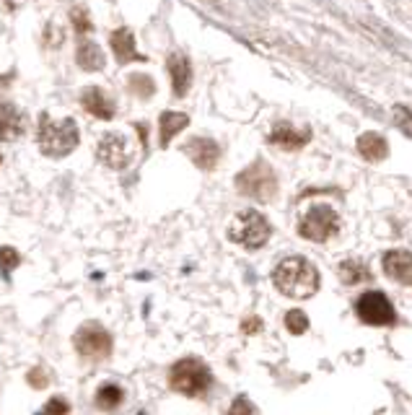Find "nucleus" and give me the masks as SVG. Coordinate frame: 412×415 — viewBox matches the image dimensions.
Here are the masks:
<instances>
[{"label": "nucleus", "instance_id": "obj_19", "mask_svg": "<svg viewBox=\"0 0 412 415\" xmlns=\"http://www.w3.org/2000/svg\"><path fill=\"white\" fill-rule=\"evenodd\" d=\"M159 122H161V145H169L176 133H182L190 125V117L182 112H164Z\"/></svg>", "mask_w": 412, "mask_h": 415}, {"label": "nucleus", "instance_id": "obj_20", "mask_svg": "<svg viewBox=\"0 0 412 415\" xmlns=\"http://www.w3.org/2000/svg\"><path fill=\"white\" fill-rule=\"evenodd\" d=\"M122 397H125V392H122V387H117V384H102V387L96 390V405L102 407V410H114V407H119Z\"/></svg>", "mask_w": 412, "mask_h": 415}, {"label": "nucleus", "instance_id": "obj_3", "mask_svg": "<svg viewBox=\"0 0 412 415\" xmlns=\"http://www.w3.org/2000/svg\"><path fill=\"white\" fill-rule=\"evenodd\" d=\"M269 234H272L269 221L262 216L260 210H252V207H249V210H241L229 226L231 241H236V244H241V247H246V249L265 247L269 239Z\"/></svg>", "mask_w": 412, "mask_h": 415}, {"label": "nucleus", "instance_id": "obj_7", "mask_svg": "<svg viewBox=\"0 0 412 415\" xmlns=\"http://www.w3.org/2000/svg\"><path fill=\"white\" fill-rule=\"evenodd\" d=\"M358 317L365 322V325H373V327H384V325H394L396 314L394 306L381 291H368L356 301Z\"/></svg>", "mask_w": 412, "mask_h": 415}, {"label": "nucleus", "instance_id": "obj_27", "mask_svg": "<svg viewBox=\"0 0 412 415\" xmlns=\"http://www.w3.org/2000/svg\"><path fill=\"white\" fill-rule=\"evenodd\" d=\"M229 415H254V405L246 397H236L231 405Z\"/></svg>", "mask_w": 412, "mask_h": 415}, {"label": "nucleus", "instance_id": "obj_30", "mask_svg": "<svg viewBox=\"0 0 412 415\" xmlns=\"http://www.w3.org/2000/svg\"><path fill=\"white\" fill-rule=\"evenodd\" d=\"M0 161H3V156H0Z\"/></svg>", "mask_w": 412, "mask_h": 415}, {"label": "nucleus", "instance_id": "obj_17", "mask_svg": "<svg viewBox=\"0 0 412 415\" xmlns=\"http://www.w3.org/2000/svg\"><path fill=\"white\" fill-rule=\"evenodd\" d=\"M358 153L365 156L368 161H381L387 159L389 145L379 133H363V136L358 138Z\"/></svg>", "mask_w": 412, "mask_h": 415}, {"label": "nucleus", "instance_id": "obj_4", "mask_svg": "<svg viewBox=\"0 0 412 415\" xmlns=\"http://www.w3.org/2000/svg\"><path fill=\"white\" fill-rule=\"evenodd\" d=\"M213 376H210V368L198 359H182L176 361L171 371H169V384L174 392H182V395H190V397H198L210 387Z\"/></svg>", "mask_w": 412, "mask_h": 415}, {"label": "nucleus", "instance_id": "obj_5", "mask_svg": "<svg viewBox=\"0 0 412 415\" xmlns=\"http://www.w3.org/2000/svg\"><path fill=\"white\" fill-rule=\"evenodd\" d=\"M236 190L246 198L254 200H269L278 192V176L269 169V164L265 161H254L252 167H246L241 174L236 176Z\"/></svg>", "mask_w": 412, "mask_h": 415}, {"label": "nucleus", "instance_id": "obj_2", "mask_svg": "<svg viewBox=\"0 0 412 415\" xmlns=\"http://www.w3.org/2000/svg\"><path fill=\"white\" fill-rule=\"evenodd\" d=\"M78 125L73 117H63V120H52L49 114L40 117L37 143L47 159H65L68 153L78 148Z\"/></svg>", "mask_w": 412, "mask_h": 415}, {"label": "nucleus", "instance_id": "obj_11", "mask_svg": "<svg viewBox=\"0 0 412 415\" xmlns=\"http://www.w3.org/2000/svg\"><path fill=\"white\" fill-rule=\"evenodd\" d=\"M26 133V114L16 104L0 102V140H18Z\"/></svg>", "mask_w": 412, "mask_h": 415}, {"label": "nucleus", "instance_id": "obj_26", "mask_svg": "<svg viewBox=\"0 0 412 415\" xmlns=\"http://www.w3.org/2000/svg\"><path fill=\"white\" fill-rule=\"evenodd\" d=\"M68 413H71V405H68L63 397H52L40 415H68Z\"/></svg>", "mask_w": 412, "mask_h": 415}, {"label": "nucleus", "instance_id": "obj_28", "mask_svg": "<svg viewBox=\"0 0 412 415\" xmlns=\"http://www.w3.org/2000/svg\"><path fill=\"white\" fill-rule=\"evenodd\" d=\"M26 379H29V384H32V387H37V390H42V387H47V384H49V376H47V371H44V368H32Z\"/></svg>", "mask_w": 412, "mask_h": 415}, {"label": "nucleus", "instance_id": "obj_14", "mask_svg": "<svg viewBox=\"0 0 412 415\" xmlns=\"http://www.w3.org/2000/svg\"><path fill=\"white\" fill-rule=\"evenodd\" d=\"M166 68H169V76H171V88H174V94L184 96L190 91V83H192L190 60H187L182 52H171L166 60Z\"/></svg>", "mask_w": 412, "mask_h": 415}, {"label": "nucleus", "instance_id": "obj_13", "mask_svg": "<svg viewBox=\"0 0 412 415\" xmlns=\"http://www.w3.org/2000/svg\"><path fill=\"white\" fill-rule=\"evenodd\" d=\"M184 153L192 159V164L198 169H213L218 156H221V148L215 140H207V138H192L190 143L184 145Z\"/></svg>", "mask_w": 412, "mask_h": 415}, {"label": "nucleus", "instance_id": "obj_12", "mask_svg": "<svg viewBox=\"0 0 412 415\" xmlns=\"http://www.w3.org/2000/svg\"><path fill=\"white\" fill-rule=\"evenodd\" d=\"M311 138V130L309 128H293L291 122H278L272 133H269V143L283 148V151H296V148H301V145L309 143Z\"/></svg>", "mask_w": 412, "mask_h": 415}, {"label": "nucleus", "instance_id": "obj_23", "mask_svg": "<svg viewBox=\"0 0 412 415\" xmlns=\"http://www.w3.org/2000/svg\"><path fill=\"white\" fill-rule=\"evenodd\" d=\"M286 327L288 332H293V335H303L306 330H309V320H306V314L301 309H291L286 314Z\"/></svg>", "mask_w": 412, "mask_h": 415}, {"label": "nucleus", "instance_id": "obj_6", "mask_svg": "<svg viewBox=\"0 0 412 415\" xmlns=\"http://www.w3.org/2000/svg\"><path fill=\"white\" fill-rule=\"evenodd\" d=\"M337 231H340V216L325 203L311 205L309 213L301 218V226H298V234L309 241H327Z\"/></svg>", "mask_w": 412, "mask_h": 415}, {"label": "nucleus", "instance_id": "obj_1", "mask_svg": "<svg viewBox=\"0 0 412 415\" xmlns=\"http://www.w3.org/2000/svg\"><path fill=\"white\" fill-rule=\"evenodd\" d=\"M272 283L280 294L291 296V299H309L317 294L319 288V272L317 267L303 260V257H288L275 267L272 272Z\"/></svg>", "mask_w": 412, "mask_h": 415}, {"label": "nucleus", "instance_id": "obj_8", "mask_svg": "<svg viewBox=\"0 0 412 415\" xmlns=\"http://www.w3.org/2000/svg\"><path fill=\"white\" fill-rule=\"evenodd\" d=\"M75 351L83 356V359L91 361H104L111 353V335L102 325L96 322H88L75 332Z\"/></svg>", "mask_w": 412, "mask_h": 415}, {"label": "nucleus", "instance_id": "obj_29", "mask_svg": "<svg viewBox=\"0 0 412 415\" xmlns=\"http://www.w3.org/2000/svg\"><path fill=\"white\" fill-rule=\"evenodd\" d=\"M244 330H246V332H254V330H260V322H257V320H254V322H246Z\"/></svg>", "mask_w": 412, "mask_h": 415}, {"label": "nucleus", "instance_id": "obj_10", "mask_svg": "<svg viewBox=\"0 0 412 415\" xmlns=\"http://www.w3.org/2000/svg\"><path fill=\"white\" fill-rule=\"evenodd\" d=\"M381 265H384V272L392 280L402 283V286H412V252H407V249H392V252L384 255Z\"/></svg>", "mask_w": 412, "mask_h": 415}, {"label": "nucleus", "instance_id": "obj_24", "mask_svg": "<svg viewBox=\"0 0 412 415\" xmlns=\"http://www.w3.org/2000/svg\"><path fill=\"white\" fill-rule=\"evenodd\" d=\"M71 24L73 29H75V34H80V37H86V34H91V18H88V11L86 8H73L71 11Z\"/></svg>", "mask_w": 412, "mask_h": 415}, {"label": "nucleus", "instance_id": "obj_9", "mask_svg": "<svg viewBox=\"0 0 412 415\" xmlns=\"http://www.w3.org/2000/svg\"><path fill=\"white\" fill-rule=\"evenodd\" d=\"M96 156H99V161H102L104 167L125 169L133 161V148H130V140L122 133H109V136H104L99 140Z\"/></svg>", "mask_w": 412, "mask_h": 415}, {"label": "nucleus", "instance_id": "obj_16", "mask_svg": "<svg viewBox=\"0 0 412 415\" xmlns=\"http://www.w3.org/2000/svg\"><path fill=\"white\" fill-rule=\"evenodd\" d=\"M111 52L117 57V63H130V60H140L143 63L145 57L135 49V34L130 29H117L111 34Z\"/></svg>", "mask_w": 412, "mask_h": 415}, {"label": "nucleus", "instance_id": "obj_25", "mask_svg": "<svg viewBox=\"0 0 412 415\" xmlns=\"http://www.w3.org/2000/svg\"><path fill=\"white\" fill-rule=\"evenodd\" d=\"M21 265V255L13 247H0V270L11 272Z\"/></svg>", "mask_w": 412, "mask_h": 415}, {"label": "nucleus", "instance_id": "obj_21", "mask_svg": "<svg viewBox=\"0 0 412 415\" xmlns=\"http://www.w3.org/2000/svg\"><path fill=\"white\" fill-rule=\"evenodd\" d=\"M340 278L348 283V286H356L360 280H368V267H363L356 260H348V263L340 265Z\"/></svg>", "mask_w": 412, "mask_h": 415}, {"label": "nucleus", "instance_id": "obj_15", "mask_svg": "<svg viewBox=\"0 0 412 415\" xmlns=\"http://www.w3.org/2000/svg\"><path fill=\"white\" fill-rule=\"evenodd\" d=\"M80 104H83V109L88 114H94L96 120H111L114 117V102H111L109 96L104 94L102 88H86L83 94H80Z\"/></svg>", "mask_w": 412, "mask_h": 415}, {"label": "nucleus", "instance_id": "obj_18", "mask_svg": "<svg viewBox=\"0 0 412 415\" xmlns=\"http://www.w3.org/2000/svg\"><path fill=\"white\" fill-rule=\"evenodd\" d=\"M75 60H78L80 68L88 73L102 71L104 68V52L96 42H80L78 52H75Z\"/></svg>", "mask_w": 412, "mask_h": 415}, {"label": "nucleus", "instance_id": "obj_22", "mask_svg": "<svg viewBox=\"0 0 412 415\" xmlns=\"http://www.w3.org/2000/svg\"><path fill=\"white\" fill-rule=\"evenodd\" d=\"M127 88L133 91V94H138L140 99H148V96L156 91V86H153V80L148 78V76H130V80H127Z\"/></svg>", "mask_w": 412, "mask_h": 415}]
</instances>
